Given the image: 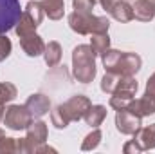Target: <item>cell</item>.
<instances>
[{
  "instance_id": "4316f807",
  "label": "cell",
  "mask_w": 155,
  "mask_h": 154,
  "mask_svg": "<svg viewBox=\"0 0 155 154\" xmlns=\"http://www.w3.org/2000/svg\"><path fill=\"white\" fill-rule=\"evenodd\" d=\"M9 152H16V140L4 136L0 140V154H9Z\"/></svg>"
},
{
  "instance_id": "7402d4cb",
  "label": "cell",
  "mask_w": 155,
  "mask_h": 154,
  "mask_svg": "<svg viewBox=\"0 0 155 154\" xmlns=\"http://www.w3.org/2000/svg\"><path fill=\"white\" fill-rule=\"evenodd\" d=\"M51 120H52V125H54L56 129H65V127L71 123V120H69L67 113L63 111V105H61V103L51 113Z\"/></svg>"
},
{
  "instance_id": "83f0119b",
  "label": "cell",
  "mask_w": 155,
  "mask_h": 154,
  "mask_svg": "<svg viewBox=\"0 0 155 154\" xmlns=\"http://www.w3.org/2000/svg\"><path fill=\"white\" fill-rule=\"evenodd\" d=\"M123 151H124L126 154H130V152H134V154H135V152H143V151L139 149V145H137L134 140H132V142H128V143L123 147Z\"/></svg>"
},
{
  "instance_id": "2e32d148",
  "label": "cell",
  "mask_w": 155,
  "mask_h": 154,
  "mask_svg": "<svg viewBox=\"0 0 155 154\" xmlns=\"http://www.w3.org/2000/svg\"><path fill=\"white\" fill-rule=\"evenodd\" d=\"M43 13L51 18V20H60L63 18L65 13V2L63 0H40Z\"/></svg>"
},
{
  "instance_id": "484cf974",
  "label": "cell",
  "mask_w": 155,
  "mask_h": 154,
  "mask_svg": "<svg viewBox=\"0 0 155 154\" xmlns=\"http://www.w3.org/2000/svg\"><path fill=\"white\" fill-rule=\"evenodd\" d=\"M11 49H13L11 40L7 38L5 35H0V62H4L11 54Z\"/></svg>"
},
{
  "instance_id": "5bb4252c",
  "label": "cell",
  "mask_w": 155,
  "mask_h": 154,
  "mask_svg": "<svg viewBox=\"0 0 155 154\" xmlns=\"http://www.w3.org/2000/svg\"><path fill=\"white\" fill-rule=\"evenodd\" d=\"M134 18L139 22H150L155 18V0H134Z\"/></svg>"
},
{
  "instance_id": "277c9868",
  "label": "cell",
  "mask_w": 155,
  "mask_h": 154,
  "mask_svg": "<svg viewBox=\"0 0 155 154\" xmlns=\"http://www.w3.org/2000/svg\"><path fill=\"white\" fill-rule=\"evenodd\" d=\"M43 15L45 13H43V7H41V2H36V0L33 2L31 0L25 5V9L22 11V16L18 20V24L15 26V31H16L18 38L35 33L36 27H38L40 24H41V20H43Z\"/></svg>"
},
{
  "instance_id": "5b68a950",
  "label": "cell",
  "mask_w": 155,
  "mask_h": 154,
  "mask_svg": "<svg viewBox=\"0 0 155 154\" xmlns=\"http://www.w3.org/2000/svg\"><path fill=\"white\" fill-rule=\"evenodd\" d=\"M126 109H130L132 113H135L139 116L155 114V73L146 82V91H144L143 98L132 100Z\"/></svg>"
},
{
  "instance_id": "f1b7e54d",
  "label": "cell",
  "mask_w": 155,
  "mask_h": 154,
  "mask_svg": "<svg viewBox=\"0 0 155 154\" xmlns=\"http://www.w3.org/2000/svg\"><path fill=\"white\" fill-rule=\"evenodd\" d=\"M117 2H119V0H99V4H101V7H103V9H105L107 13H108V11H110V9H112V7L116 5Z\"/></svg>"
},
{
  "instance_id": "603a6c76",
  "label": "cell",
  "mask_w": 155,
  "mask_h": 154,
  "mask_svg": "<svg viewBox=\"0 0 155 154\" xmlns=\"http://www.w3.org/2000/svg\"><path fill=\"white\" fill-rule=\"evenodd\" d=\"M119 80H121L119 75H116V73H107V75L103 76V80H101V91L107 93V94H114Z\"/></svg>"
},
{
  "instance_id": "ac0fdd59",
  "label": "cell",
  "mask_w": 155,
  "mask_h": 154,
  "mask_svg": "<svg viewBox=\"0 0 155 154\" xmlns=\"http://www.w3.org/2000/svg\"><path fill=\"white\" fill-rule=\"evenodd\" d=\"M43 58L45 64L49 67H56L61 62V45L58 42H49L45 44V51H43Z\"/></svg>"
},
{
  "instance_id": "e0dca14e",
  "label": "cell",
  "mask_w": 155,
  "mask_h": 154,
  "mask_svg": "<svg viewBox=\"0 0 155 154\" xmlns=\"http://www.w3.org/2000/svg\"><path fill=\"white\" fill-rule=\"evenodd\" d=\"M105 118H107V107L105 105H90V109L87 111V114H85L83 120L87 121V125L96 129V127H99L103 123Z\"/></svg>"
},
{
  "instance_id": "f546056e",
  "label": "cell",
  "mask_w": 155,
  "mask_h": 154,
  "mask_svg": "<svg viewBox=\"0 0 155 154\" xmlns=\"http://www.w3.org/2000/svg\"><path fill=\"white\" fill-rule=\"evenodd\" d=\"M4 113H5V109H4V105H0V121L4 120Z\"/></svg>"
},
{
  "instance_id": "6da1fadb",
  "label": "cell",
  "mask_w": 155,
  "mask_h": 154,
  "mask_svg": "<svg viewBox=\"0 0 155 154\" xmlns=\"http://www.w3.org/2000/svg\"><path fill=\"white\" fill-rule=\"evenodd\" d=\"M103 65L107 73H116L119 76H134L141 69V56L135 53L117 51V49H107L101 54Z\"/></svg>"
},
{
  "instance_id": "8fae6325",
  "label": "cell",
  "mask_w": 155,
  "mask_h": 154,
  "mask_svg": "<svg viewBox=\"0 0 155 154\" xmlns=\"http://www.w3.org/2000/svg\"><path fill=\"white\" fill-rule=\"evenodd\" d=\"M20 47L24 49V53L31 58H36L40 54H43L45 51V42L41 40V37H38L36 33L20 37Z\"/></svg>"
},
{
  "instance_id": "52a82bcc",
  "label": "cell",
  "mask_w": 155,
  "mask_h": 154,
  "mask_svg": "<svg viewBox=\"0 0 155 154\" xmlns=\"http://www.w3.org/2000/svg\"><path fill=\"white\" fill-rule=\"evenodd\" d=\"M22 16L20 0H0V35L13 29Z\"/></svg>"
},
{
  "instance_id": "ffe728a7",
  "label": "cell",
  "mask_w": 155,
  "mask_h": 154,
  "mask_svg": "<svg viewBox=\"0 0 155 154\" xmlns=\"http://www.w3.org/2000/svg\"><path fill=\"white\" fill-rule=\"evenodd\" d=\"M16 94H18V91L11 82H2L0 83V105H5V103L13 102L16 98Z\"/></svg>"
},
{
  "instance_id": "7c38bea8",
  "label": "cell",
  "mask_w": 155,
  "mask_h": 154,
  "mask_svg": "<svg viewBox=\"0 0 155 154\" xmlns=\"http://www.w3.org/2000/svg\"><path fill=\"white\" fill-rule=\"evenodd\" d=\"M25 107L29 109V113H31L33 120H35V118H41L43 114L49 113V109H51V102H49V98H47L45 94L36 93V94H31V96L27 98Z\"/></svg>"
},
{
  "instance_id": "9a60e30c",
  "label": "cell",
  "mask_w": 155,
  "mask_h": 154,
  "mask_svg": "<svg viewBox=\"0 0 155 154\" xmlns=\"http://www.w3.org/2000/svg\"><path fill=\"white\" fill-rule=\"evenodd\" d=\"M108 15H110L114 20H117V22L126 24V22L134 20V9H132V4H130L128 0H119L116 5L108 11Z\"/></svg>"
},
{
  "instance_id": "30bf717a",
  "label": "cell",
  "mask_w": 155,
  "mask_h": 154,
  "mask_svg": "<svg viewBox=\"0 0 155 154\" xmlns=\"http://www.w3.org/2000/svg\"><path fill=\"white\" fill-rule=\"evenodd\" d=\"M143 116L132 113L130 109H119L116 114V129L121 134H134L141 127Z\"/></svg>"
},
{
  "instance_id": "4fadbf2b",
  "label": "cell",
  "mask_w": 155,
  "mask_h": 154,
  "mask_svg": "<svg viewBox=\"0 0 155 154\" xmlns=\"http://www.w3.org/2000/svg\"><path fill=\"white\" fill-rule=\"evenodd\" d=\"M134 142L139 145L141 151L155 149V123L148 125V127H139L134 132Z\"/></svg>"
},
{
  "instance_id": "1f68e13d",
  "label": "cell",
  "mask_w": 155,
  "mask_h": 154,
  "mask_svg": "<svg viewBox=\"0 0 155 154\" xmlns=\"http://www.w3.org/2000/svg\"><path fill=\"white\" fill-rule=\"evenodd\" d=\"M96 2H99V0H96Z\"/></svg>"
},
{
  "instance_id": "3957f363",
  "label": "cell",
  "mask_w": 155,
  "mask_h": 154,
  "mask_svg": "<svg viewBox=\"0 0 155 154\" xmlns=\"http://www.w3.org/2000/svg\"><path fill=\"white\" fill-rule=\"evenodd\" d=\"M69 26L78 35H92V33H107L110 27V20L107 16H96V15H83V13H71L69 15Z\"/></svg>"
},
{
  "instance_id": "9c48e42d",
  "label": "cell",
  "mask_w": 155,
  "mask_h": 154,
  "mask_svg": "<svg viewBox=\"0 0 155 154\" xmlns=\"http://www.w3.org/2000/svg\"><path fill=\"white\" fill-rule=\"evenodd\" d=\"M61 105H63V111L69 116V120H71V121H78V120L85 118L87 111L90 109L92 103H90V100H88L87 96L76 94V96L69 98V100H67L65 103H61Z\"/></svg>"
},
{
  "instance_id": "d4e9b609",
  "label": "cell",
  "mask_w": 155,
  "mask_h": 154,
  "mask_svg": "<svg viewBox=\"0 0 155 154\" xmlns=\"http://www.w3.org/2000/svg\"><path fill=\"white\" fill-rule=\"evenodd\" d=\"M132 100H134L132 96H124V94H112V98H110V107H112V109H116V111H119V109H126V107H128V103H130Z\"/></svg>"
},
{
  "instance_id": "4dcf8cb0",
  "label": "cell",
  "mask_w": 155,
  "mask_h": 154,
  "mask_svg": "<svg viewBox=\"0 0 155 154\" xmlns=\"http://www.w3.org/2000/svg\"><path fill=\"white\" fill-rule=\"evenodd\" d=\"M4 136H5V134H4V131H2V129H0V140H2V138H4Z\"/></svg>"
},
{
  "instance_id": "44dd1931",
  "label": "cell",
  "mask_w": 155,
  "mask_h": 154,
  "mask_svg": "<svg viewBox=\"0 0 155 154\" xmlns=\"http://www.w3.org/2000/svg\"><path fill=\"white\" fill-rule=\"evenodd\" d=\"M101 138H103V134H101L99 127L92 129V132L85 136V140H83V143H81V151H92V149H96V147L101 143Z\"/></svg>"
},
{
  "instance_id": "ba28073f",
  "label": "cell",
  "mask_w": 155,
  "mask_h": 154,
  "mask_svg": "<svg viewBox=\"0 0 155 154\" xmlns=\"http://www.w3.org/2000/svg\"><path fill=\"white\" fill-rule=\"evenodd\" d=\"M25 131H27V136L24 138V149H25V152H35L47 140V134H49L47 123H43L41 120L31 121Z\"/></svg>"
},
{
  "instance_id": "cb8c5ba5",
  "label": "cell",
  "mask_w": 155,
  "mask_h": 154,
  "mask_svg": "<svg viewBox=\"0 0 155 154\" xmlns=\"http://www.w3.org/2000/svg\"><path fill=\"white\" fill-rule=\"evenodd\" d=\"M72 5H74L76 13L90 15L92 9H94V5H96V0H72Z\"/></svg>"
},
{
  "instance_id": "d6986e66",
  "label": "cell",
  "mask_w": 155,
  "mask_h": 154,
  "mask_svg": "<svg viewBox=\"0 0 155 154\" xmlns=\"http://www.w3.org/2000/svg\"><path fill=\"white\" fill-rule=\"evenodd\" d=\"M90 47L94 49L96 54H103L107 49H110V37H108V31L107 33H92L90 35Z\"/></svg>"
},
{
  "instance_id": "7a4b0ae2",
  "label": "cell",
  "mask_w": 155,
  "mask_h": 154,
  "mask_svg": "<svg viewBox=\"0 0 155 154\" xmlns=\"http://www.w3.org/2000/svg\"><path fill=\"white\" fill-rule=\"evenodd\" d=\"M96 53L90 45L81 44L72 51V75L81 83H90L96 76Z\"/></svg>"
},
{
  "instance_id": "8992f818",
  "label": "cell",
  "mask_w": 155,
  "mask_h": 154,
  "mask_svg": "<svg viewBox=\"0 0 155 154\" xmlns=\"http://www.w3.org/2000/svg\"><path fill=\"white\" fill-rule=\"evenodd\" d=\"M4 125L11 131H24L33 121V116L25 105H9L4 113Z\"/></svg>"
}]
</instances>
